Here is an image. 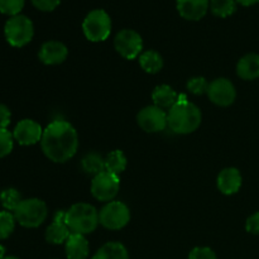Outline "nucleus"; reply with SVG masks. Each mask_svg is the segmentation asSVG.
Returning a JSON list of instances; mask_svg holds the SVG:
<instances>
[{
	"label": "nucleus",
	"mask_w": 259,
	"mask_h": 259,
	"mask_svg": "<svg viewBox=\"0 0 259 259\" xmlns=\"http://www.w3.org/2000/svg\"><path fill=\"white\" fill-rule=\"evenodd\" d=\"M40 146L47 158L56 163H65L77 152V132L68 121L55 120L43 131Z\"/></svg>",
	"instance_id": "nucleus-1"
},
{
	"label": "nucleus",
	"mask_w": 259,
	"mask_h": 259,
	"mask_svg": "<svg viewBox=\"0 0 259 259\" xmlns=\"http://www.w3.org/2000/svg\"><path fill=\"white\" fill-rule=\"evenodd\" d=\"M168 126L177 134H190L201 124V111L195 104L190 103L185 96H180L179 101L169 109L167 114Z\"/></svg>",
	"instance_id": "nucleus-2"
},
{
	"label": "nucleus",
	"mask_w": 259,
	"mask_h": 259,
	"mask_svg": "<svg viewBox=\"0 0 259 259\" xmlns=\"http://www.w3.org/2000/svg\"><path fill=\"white\" fill-rule=\"evenodd\" d=\"M66 222L68 228L75 234H90L99 225V212L93 205L80 202L66 211Z\"/></svg>",
	"instance_id": "nucleus-3"
},
{
	"label": "nucleus",
	"mask_w": 259,
	"mask_h": 259,
	"mask_svg": "<svg viewBox=\"0 0 259 259\" xmlns=\"http://www.w3.org/2000/svg\"><path fill=\"white\" fill-rule=\"evenodd\" d=\"M47 205L39 199L22 200L14 210V218L22 227L37 228L47 219Z\"/></svg>",
	"instance_id": "nucleus-4"
},
{
	"label": "nucleus",
	"mask_w": 259,
	"mask_h": 259,
	"mask_svg": "<svg viewBox=\"0 0 259 259\" xmlns=\"http://www.w3.org/2000/svg\"><path fill=\"white\" fill-rule=\"evenodd\" d=\"M85 37L91 42H103L108 39L111 32V19L103 9H95L89 13L82 23Z\"/></svg>",
	"instance_id": "nucleus-5"
},
{
	"label": "nucleus",
	"mask_w": 259,
	"mask_h": 259,
	"mask_svg": "<svg viewBox=\"0 0 259 259\" xmlns=\"http://www.w3.org/2000/svg\"><path fill=\"white\" fill-rule=\"evenodd\" d=\"M5 37L13 47H23L32 40L34 34L32 20L22 14L14 15L5 23Z\"/></svg>",
	"instance_id": "nucleus-6"
},
{
	"label": "nucleus",
	"mask_w": 259,
	"mask_h": 259,
	"mask_svg": "<svg viewBox=\"0 0 259 259\" xmlns=\"http://www.w3.org/2000/svg\"><path fill=\"white\" fill-rule=\"evenodd\" d=\"M131 220V211L121 201H110L99 212V222L110 230L123 229Z\"/></svg>",
	"instance_id": "nucleus-7"
},
{
	"label": "nucleus",
	"mask_w": 259,
	"mask_h": 259,
	"mask_svg": "<svg viewBox=\"0 0 259 259\" xmlns=\"http://www.w3.org/2000/svg\"><path fill=\"white\" fill-rule=\"evenodd\" d=\"M119 187H120L119 176L109 171H103L93 179L91 194L99 201L110 202L118 195Z\"/></svg>",
	"instance_id": "nucleus-8"
},
{
	"label": "nucleus",
	"mask_w": 259,
	"mask_h": 259,
	"mask_svg": "<svg viewBox=\"0 0 259 259\" xmlns=\"http://www.w3.org/2000/svg\"><path fill=\"white\" fill-rule=\"evenodd\" d=\"M115 50L121 57L126 60H134L141 55L143 50V39L141 34L133 29H123L116 34L114 39Z\"/></svg>",
	"instance_id": "nucleus-9"
},
{
	"label": "nucleus",
	"mask_w": 259,
	"mask_h": 259,
	"mask_svg": "<svg viewBox=\"0 0 259 259\" xmlns=\"http://www.w3.org/2000/svg\"><path fill=\"white\" fill-rule=\"evenodd\" d=\"M138 125L147 133H158L168 125V118L163 109L156 105H149L142 109L137 115Z\"/></svg>",
	"instance_id": "nucleus-10"
},
{
	"label": "nucleus",
	"mask_w": 259,
	"mask_h": 259,
	"mask_svg": "<svg viewBox=\"0 0 259 259\" xmlns=\"http://www.w3.org/2000/svg\"><path fill=\"white\" fill-rule=\"evenodd\" d=\"M206 94L211 103L219 106L232 105L237 96L234 85L228 78H217L212 81L211 83H209Z\"/></svg>",
	"instance_id": "nucleus-11"
},
{
	"label": "nucleus",
	"mask_w": 259,
	"mask_h": 259,
	"mask_svg": "<svg viewBox=\"0 0 259 259\" xmlns=\"http://www.w3.org/2000/svg\"><path fill=\"white\" fill-rule=\"evenodd\" d=\"M14 138L22 146H32L42 141L43 129L37 121L24 119L17 124L14 129Z\"/></svg>",
	"instance_id": "nucleus-12"
},
{
	"label": "nucleus",
	"mask_w": 259,
	"mask_h": 259,
	"mask_svg": "<svg viewBox=\"0 0 259 259\" xmlns=\"http://www.w3.org/2000/svg\"><path fill=\"white\" fill-rule=\"evenodd\" d=\"M72 234L66 222V212L57 211L56 212L53 222L46 230V240L51 244H62L66 243L68 237Z\"/></svg>",
	"instance_id": "nucleus-13"
},
{
	"label": "nucleus",
	"mask_w": 259,
	"mask_h": 259,
	"mask_svg": "<svg viewBox=\"0 0 259 259\" xmlns=\"http://www.w3.org/2000/svg\"><path fill=\"white\" fill-rule=\"evenodd\" d=\"M68 50L58 40H50L43 43L39 50V60L45 65H60L67 58Z\"/></svg>",
	"instance_id": "nucleus-14"
},
{
	"label": "nucleus",
	"mask_w": 259,
	"mask_h": 259,
	"mask_svg": "<svg viewBox=\"0 0 259 259\" xmlns=\"http://www.w3.org/2000/svg\"><path fill=\"white\" fill-rule=\"evenodd\" d=\"M209 8L210 0H177V10L187 20H200Z\"/></svg>",
	"instance_id": "nucleus-15"
},
{
	"label": "nucleus",
	"mask_w": 259,
	"mask_h": 259,
	"mask_svg": "<svg viewBox=\"0 0 259 259\" xmlns=\"http://www.w3.org/2000/svg\"><path fill=\"white\" fill-rule=\"evenodd\" d=\"M242 186V175L234 167L223 169L218 176V189L224 195L237 194Z\"/></svg>",
	"instance_id": "nucleus-16"
},
{
	"label": "nucleus",
	"mask_w": 259,
	"mask_h": 259,
	"mask_svg": "<svg viewBox=\"0 0 259 259\" xmlns=\"http://www.w3.org/2000/svg\"><path fill=\"white\" fill-rule=\"evenodd\" d=\"M65 249L68 259H88L90 248L88 239L82 234L72 233L66 240Z\"/></svg>",
	"instance_id": "nucleus-17"
},
{
	"label": "nucleus",
	"mask_w": 259,
	"mask_h": 259,
	"mask_svg": "<svg viewBox=\"0 0 259 259\" xmlns=\"http://www.w3.org/2000/svg\"><path fill=\"white\" fill-rule=\"evenodd\" d=\"M237 73L243 80H255L259 77V55L248 53L239 60Z\"/></svg>",
	"instance_id": "nucleus-18"
},
{
	"label": "nucleus",
	"mask_w": 259,
	"mask_h": 259,
	"mask_svg": "<svg viewBox=\"0 0 259 259\" xmlns=\"http://www.w3.org/2000/svg\"><path fill=\"white\" fill-rule=\"evenodd\" d=\"M179 94L168 85L157 86L152 94V100L154 105L161 109H171L179 101Z\"/></svg>",
	"instance_id": "nucleus-19"
},
{
	"label": "nucleus",
	"mask_w": 259,
	"mask_h": 259,
	"mask_svg": "<svg viewBox=\"0 0 259 259\" xmlns=\"http://www.w3.org/2000/svg\"><path fill=\"white\" fill-rule=\"evenodd\" d=\"M93 259H129V254L121 243L109 242L95 253Z\"/></svg>",
	"instance_id": "nucleus-20"
},
{
	"label": "nucleus",
	"mask_w": 259,
	"mask_h": 259,
	"mask_svg": "<svg viewBox=\"0 0 259 259\" xmlns=\"http://www.w3.org/2000/svg\"><path fill=\"white\" fill-rule=\"evenodd\" d=\"M139 65L147 73H157L163 67V58L156 51H146L139 56Z\"/></svg>",
	"instance_id": "nucleus-21"
},
{
	"label": "nucleus",
	"mask_w": 259,
	"mask_h": 259,
	"mask_svg": "<svg viewBox=\"0 0 259 259\" xmlns=\"http://www.w3.org/2000/svg\"><path fill=\"white\" fill-rule=\"evenodd\" d=\"M81 166L86 174L93 175L95 177L96 175L105 171V159L98 153H89L82 158Z\"/></svg>",
	"instance_id": "nucleus-22"
},
{
	"label": "nucleus",
	"mask_w": 259,
	"mask_h": 259,
	"mask_svg": "<svg viewBox=\"0 0 259 259\" xmlns=\"http://www.w3.org/2000/svg\"><path fill=\"white\" fill-rule=\"evenodd\" d=\"M125 168L126 158L123 152L116 149V151H113L111 153L108 154V157L105 158V171H109L119 176L121 172L125 171Z\"/></svg>",
	"instance_id": "nucleus-23"
},
{
	"label": "nucleus",
	"mask_w": 259,
	"mask_h": 259,
	"mask_svg": "<svg viewBox=\"0 0 259 259\" xmlns=\"http://www.w3.org/2000/svg\"><path fill=\"white\" fill-rule=\"evenodd\" d=\"M210 10L215 17H230L237 10V2L235 0H210Z\"/></svg>",
	"instance_id": "nucleus-24"
},
{
	"label": "nucleus",
	"mask_w": 259,
	"mask_h": 259,
	"mask_svg": "<svg viewBox=\"0 0 259 259\" xmlns=\"http://www.w3.org/2000/svg\"><path fill=\"white\" fill-rule=\"evenodd\" d=\"M0 201L5 209L14 211L18 205L22 202V196L15 189H7L0 194Z\"/></svg>",
	"instance_id": "nucleus-25"
},
{
	"label": "nucleus",
	"mask_w": 259,
	"mask_h": 259,
	"mask_svg": "<svg viewBox=\"0 0 259 259\" xmlns=\"http://www.w3.org/2000/svg\"><path fill=\"white\" fill-rule=\"evenodd\" d=\"M14 215L9 211L0 212V239H7V238L14 232Z\"/></svg>",
	"instance_id": "nucleus-26"
},
{
	"label": "nucleus",
	"mask_w": 259,
	"mask_h": 259,
	"mask_svg": "<svg viewBox=\"0 0 259 259\" xmlns=\"http://www.w3.org/2000/svg\"><path fill=\"white\" fill-rule=\"evenodd\" d=\"M25 0H0V12L8 15H18L24 7Z\"/></svg>",
	"instance_id": "nucleus-27"
},
{
	"label": "nucleus",
	"mask_w": 259,
	"mask_h": 259,
	"mask_svg": "<svg viewBox=\"0 0 259 259\" xmlns=\"http://www.w3.org/2000/svg\"><path fill=\"white\" fill-rule=\"evenodd\" d=\"M209 89V82L204 77H192L187 82V90L194 95H202L207 93Z\"/></svg>",
	"instance_id": "nucleus-28"
},
{
	"label": "nucleus",
	"mask_w": 259,
	"mask_h": 259,
	"mask_svg": "<svg viewBox=\"0 0 259 259\" xmlns=\"http://www.w3.org/2000/svg\"><path fill=\"white\" fill-rule=\"evenodd\" d=\"M13 149V136L7 129H0V158L8 156Z\"/></svg>",
	"instance_id": "nucleus-29"
},
{
	"label": "nucleus",
	"mask_w": 259,
	"mask_h": 259,
	"mask_svg": "<svg viewBox=\"0 0 259 259\" xmlns=\"http://www.w3.org/2000/svg\"><path fill=\"white\" fill-rule=\"evenodd\" d=\"M189 259H218L211 248L196 247L190 252Z\"/></svg>",
	"instance_id": "nucleus-30"
},
{
	"label": "nucleus",
	"mask_w": 259,
	"mask_h": 259,
	"mask_svg": "<svg viewBox=\"0 0 259 259\" xmlns=\"http://www.w3.org/2000/svg\"><path fill=\"white\" fill-rule=\"evenodd\" d=\"M33 5L42 12H52L60 5L61 0H32Z\"/></svg>",
	"instance_id": "nucleus-31"
},
{
	"label": "nucleus",
	"mask_w": 259,
	"mask_h": 259,
	"mask_svg": "<svg viewBox=\"0 0 259 259\" xmlns=\"http://www.w3.org/2000/svg\"><path fill=\"white\" fill-rule=\"evenodd\" d=\"M245 229L252 234L259 235V211L248 218L245 223Z\"/></svg>",
	"instance_id": "nucleus-32"
},
{
	"label": "nucleus",
	"mask_w": 259,
	"mask_h": 259,
	"mask_svg": "<svg viewBox=\"0 0 259 259\" xmlns=\"http://www.w3.org/2000/svg\"><path fill=\"white\" fill-rule=\"evenodd\" d=\"M10 110L8 106L0 104V129H7L10 123Z\"/></svg>",
	"instance_id": "nucleus-33"
},
{
	"label": "nucleus",
	"mask_w": 259,
	"mask_h": 259,
	"mask_svg": "<svg viewBox=\"0 0 259 259\" xmlns=\"http://www.w3.org/2000/svg\"><path fill=\"white\" fill-rule=\"evenodd\" d=\"M238 4L243 5V7H250V5H254L259 3V0H235Z\"/></svg>",
	"instance_id": "nucleus-34"
},
{
	"label": "nucleus",
	"mask_w": 259,
	"mask_h": 259,
	"mask_svg": "<svg viewBox=\"0 0 259 259\" xmlns=\"http://www.w3.org/2000/svg\"><path fill=\"white\" fill-rule=\"evenodd\" d=\"M5 248L3 245H0V259H4L5 257Z\"/></svg>",
	"instance_id": "nucleus-35"
},
{
	"label": "nucleus",
	"mask_w": 259,
	"mask_h": 259,
	"mask_svg": "<svg viewBox=\"0 0 259 259\" xmlns=\"http://www.w3.org/2000/svg\"><path fill=\"white\" fill-rule=\"evenodd\" d=\"M4 259H20V258H18V257H5Z\"/></svg>",
	"instance_id": "nucleus-36"
}]
</instances>
